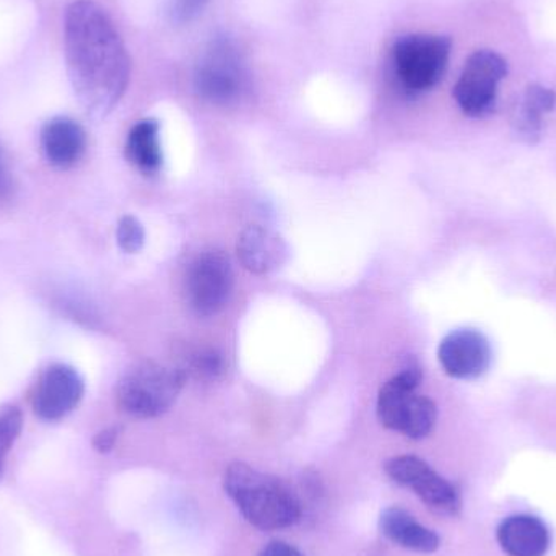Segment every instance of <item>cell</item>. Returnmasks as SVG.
<instances>
[{
	"mask_svg": "<svg viewBox=\"0 0 556 556\" xmlns=\"http://www.w3.org/2000/svg\"><path fill=\"white\" fill-rule=\"evenodd\" d=\"M65 61L81 108L103 119L130 80V58L108 13L93 0H75L65 12Z\"/></svg>",
	"mask_w": 556,
	"mask_h": 556,
	"instance_id": "6da1fadb",
	"label": "cell"
},
{
	"mask_svg": "<svg viewBox=\"0 0 556 556\" xmlns=\"http://www.w3.org/2000/svg\"><path fill=\"white\" fill-rule=\"evenodd\" d=\"M224 485L244 519L261 531H278L300 521L296 496L280 480L248 464H231L225 472Z\"/></svg>",
	"mask_w": 556,
	"mask_h": 556,
	"instance_id": "7a4b0ae2",
	"label": "cell"
},
{
	"mask_svg": "<svg viewBox=\"0 0 556 556\" xmlns=\"http://www.w3.org/2000/svg\"><path fill=\"white\" fill-rule=\"evenodd\" d=\"M420 382V368L412 366L389 379L378 397L379 421L389 430L412 440L427 438L433 431L438 418L437 404L417 394Z\"/></svg>",
	"mask_w": 556,
	"mask_h": 556,
	"instance_id": "3957f363",
	"label": "cell"
},
{
	"mask_svg": "<svg viewBox=\"0 0 556 556\" xmlns=\"http://www.w3.org/2000/svg\"><path fill=\"white\" fill-rule=\"evenodd\" d=\"M185 384V372L155 362L130 368L116 389L121 410L130 417L155 418L168 412Z\"/></svg>",
	"mask_w": 556,
	"mask_h": 556,
	"instance_id": "277c9868",
	"label": "cell"
},
{
	"mask_svg": "<svg viewBox=\"0 0 556 556\" xmlns=\"http://www.w3.org/2000/svg\"><path fill=\"white\" fill-rule=\"evenodd\" d=\"M447 36L417 33L404 36L392 48V68L407 93H424L440 84L451 55Z\"/></svg>",
	"mask_w": 556,
	"mask_h": 556,
	"instance_id": "5b68a950",
	"label": "cell"
},
{
	"mask_svg": "<svg viewBox=\"0 0 556 556\" xmlns=\"http://www.w3.org/2000/svg\"><path fill=\"white\" fill-rule=\"evenodd\" d=\"M194 85L208 103L230 104L247 90L248 74L243 58L227 39L212 42L195 67Z\"/></svg>",
	"mask_w": 556,
	"mask_h": 556,
	"instance_id": "8992f818",
	"label": "cell"
},
{
	"mask_svg": "<svg viewBox=\"0 0 556 556\" xmlns=\"http://www.w3.org/2000/svg\"><path fill=\"white\" fill-rule=\"evenodd\" d=\"M506 75L508 62L505 58L490 49H480L467 59L454 87V100L467 116H486L495 108L498 85Z\"/></svg>",
	"mask_w": 556,
	"mask_h": 556,
	"instance_id": "52a82bcc",
	"label": "cell"
},
{
	"mask_svg": "<svg viewBox=\"0 0 556 556\" xmlns=\"http://www.w3.org/2000/svg\"><path fill=\"white\" fill-rule=\"evenodd\" d=\"M233 278L230 257L224 251L207 250L195 256L186 277L192 309L202 317L220 313L230 300Z\"/></svg>",
	"mask_w": 556,
	"mask_h": 556,
	"instance_id": "ba28073f",
	"label": "cell"
},
{
	"mask_svg": "<svg viewBox=\"0 0 556 556\" xmlns=\"http://www.w3.org/2000/svg\"><path fill=\"white\" fill-rule=\"evenodd\" d=\"M389 479L410 489L425 505L441 515L456 516L460 509V496L456 486L434 472L420 457L397 456L386 464Z\"/></svg>",
	"mask_w": 556,
	"mask_h": 556,
	"instance_id": "9c48e42d",
	"label": "cell"
},
{
	"mask_svg": "<svg viewBox=\"0 0 556 556\" xmlns=\"http://www.w3.org/2000/svg\"><path fill=\"white\" fill-rule=\"evenodd\" d=\"M84 394L85 382L77 369L52 365L42 372L33 392V410L41 420H61L77 408Z\"/></svg>",
	"mask_w": 556,
	"mask_h": 556,
	"instance_id": "30bf717a",
	"label": "cell"
},
{
	"mask_svg": "<svg viewBox=\"0 0 556 556\" xmlns=\"http://www.w3.org/2000/svg\"><path fill=\"white\" fill-rule=\"evenodd\" d=\"M438 359L451 378L477 379L492 365V346L479 330L457 329L441 340Z\"/></svg>",
	"mask_w": 556,
	"mask_h": 556,
	"instance_id": "8fae6325",
	"label": "cell"
},
{
	"mask_svg": "<svg viewBox=\"0 0 556 556\" xmlns=\"http://www.w3.org/2000/svg\"><path fill=\"white\" fill-rule=\"evenodd\" d=\"M237 248L241 264L256 276L276 273L288 260V247L283 238L260 225L244 228Z\"/></svg>",
	"mask_w": 556,
	"mask_h": 556,
	"instance_id": "7c38bea8",
	"label": "cell"
},
{
	"mask_svg": "<svg viewBox=\"0 0 556 556\" xmlns=\"http://www.w3.org/2000/svg\"><path fill=\"white\" fill-rule=\"evenodd\" d=\"M42 152L54 168L68 169L77 165L87 150V134L80 124L68 117H54L41 132Z\"/></svg>",
	"mask_w": 556,
	"mask_h": 556,
	"instance_id": "4fadbf2b",
	"label": "cell"
},
{
	"mask_svg": "<svg viewBox=\"0 0 556 556\" xmlns=\"http://www.w3.org/2000/svg\"><path fill=\"white\" fill-rule=\"evenodd\" d=\"M496 535L509 556H545L551 547L547 526L534 516L519 515L505 519Z\"/></svg>",
	"mask_w": 556,
	"mask_h": 556,
	"instance_id": "5bb4252c",
	"label": "cell"
},
{
	"mask_svg": "<svg viewBox=\"0 0 556 556\" xmlns=\"http://www.w3.org/2000/svg\"><path fill=\"white\" fill-rule=\"evenodd\" d=\"M382 534L407 548V551L418 552V554H433L440 548V538L437 532L431 529L425 528L414 516L408 515L402 508H388L379 519Z\"/></svg>",
	"mask_w": 556,
	"mask_h": 556,
	"instance_id": "9a60e30c",
	"label": "cell"
},
{
	"mask_svg": "<svg viewBox=\"0 0 556 556\" xmlns=\"http://www.w3.org/2000/svg\"><path fill=\"white\" fill-rule=\"evenodd\" d=\"M126 155L134 166L146 173L159 172L163 165L160 124L155 119H143L130 129L127 137Z\"/></svg>",
	"mask_w": 556,
	"mask_h": 556,
	"instance_id": "2e32d148",
	"label": "cell"
},
{
	"mask_svg": "<svg viewBox=\"0 0 556 556\" xmlns=\"http://www.w3.org/2000/svg\"><path fill=\"white\" fill-rule=\"evenodd\" d=\"M556 108V93L544 85L532 84L526 90L521 108L516 114L515 126L529 142H535L541 136L542 116Z\"/></svg>",
	"mask_w": 556,
	"mask_h": 556,
	"instance_id": "e0dca14e",
	"label": "cell"
},
{
	"mask_svg": "<svg viewBox=\"0 0 556 556\" xmlns=\"http://www.w3.org/2000/svg\"><path fill=\"white\" fill-rule=\"evenodd\" d=\"M23 427L22 412L16 407H9L0 412V477L3 473V464L10 447L20 437Z\"/></svg>",
	"mask_w": 556,
	"mask_h": 556,
	"instance_id": "ac0fdd59",
	"label": "cell"
},
{
	"mask_svg": "<svg viewBox=\"0 0 556 556\" xmlns=\"http://www.w3.org/2000/svg\"><path fill=\"white\" fill-rule=\"evenodd\" d=\"M116 238L117 244L124 253L136 254L142 250L143 243H146V230L136 217L126 215L117 224Z\"/></svg>",
	"mask_w": 556,
	"mask_h": 556,
	"instance_id": "d6986e66",
	"label": "cell"
},
{
	"mask_svg": "<svg viewBox=\"0 0 556 556\" xmlns=\"http://www.w3.org/2000/svg\"><path fill=\"white\" fill-rule=\"evenodd\" d=\"M192 368L199 375L207 376V378H215L224 371V359L222 355H218L215 350H207V352H201L195 355L194 362H192Z\"/></svg>",
	"mask_w": 556,
	"mask_h": 556,
	"instance_id": "ffe728a7",
	"label": "cell"
},
{
	"mask_svg": "<svg viewBox=\"0 0 556 556\" xmlns=\"http://www.w3.org/2000/svg\"><path fill=\"white\" fill-rule=\"evenodd\" d=\"M208 0H173V18L176 22H191L192 18L202 13Z\"/></svg>",
	"mask_w": 556,
	"mask_h": 556,
	"instance_id": "44dd1931",
	"label": "cell"
},
{
	"mask_svg": "<svg viewBox=\"0 0 556 556\" xmlns=\"http://www.w3.org/2000/svg\"><path fill=\"white\" fill-rule=\"evenodd\" d=\"M117 434H119L117 428H106V430L100 431L93 440L94 450L100 451V453H108V451L113 450Z\"/></svg>",
	"mask_w": 556,
	"mask_h": 556,
	"instance_id": "7402d4cb",
	"label": "cell"
},
{
	"mask_svg": "<svg viewBox=\"0 0 556 556\" xmlns=\"http://www.w3.org/2000/svg\"><path fill=\"white\" fill-rule=\"evenodd\" d=\"M260 556H304L293 545L287 544V542H270L266 547L261 551Z\"/></svg>",
	"mask_w": 556,
	"mask_h": 556,
	"instance_id": "603a6c76",
	"label": "cell"
},
{
	"mask_svg": "<svg viewBox=\"0 0 556 556\" xmlns=\"http://www.w3.org/2000/svg\"><path fill=\"white\" fill-rule=\"evenodd\" d=\"M2 179H3L2 166H0V186H2Z\"/></svg>",
	"mask_w": 556,
	"mask_h": 556,
	"instance_id": "cb8c5ba5",
	"label": "cell"
}]
</instances>
